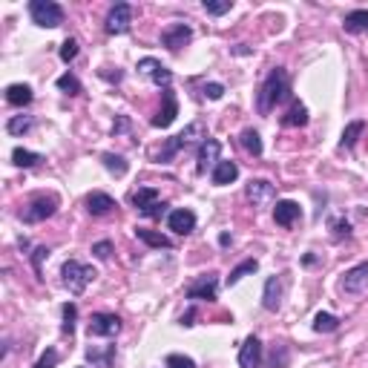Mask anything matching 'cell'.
<instances>
[{
    "instance_id": "6da1fadb",
    "label": "cell",
    "mask_w": 368,
    "mask_h": 368,
    "mask_svg": "<svg viewBox=\"0 0 368 368\" xmlns=\"http://www.w3.org/2000/svg\"><path fill=\"white\" fill-rule=\"evenodd\" d=\"M288 92H291V78H288L285 67H274L256 92V113L271 116L277 110V104H282L288 98Z\"/></svg>"
},
{
    "instance_id": "7a4b0ae2",
    "label": "cell",
    "mask_w": 368,
    "mask_h": 368,
    "mask_svg": "<svg viewBox=\"0 0 368 368\" xmlns=\"http://www.w3.org/2000/svg\"><path fill=\"white\" fill-rule=\"evenodd\" d=\"M196 138H207V133H204V124L201 121H193L190 127H184L179 135H173V138H167L165 141V147H162V152L159 155H155V162H159V165H170L173 159H176V155L182 152V150H187Z\"/></svg>"
},
{
    "instance_id": "3957f363",
    "label": "cell",
    "mask_w": 368,
    "mask_h": 368,
    "mask_svg": "<svg viewBox=\"0 0 368 368\" xmlns=\"http://www.w3.org/2000/svg\"><path fill=\"white\" fill-rule=\"evenodd\" d=\"M61 277H64V288L69 291V294H84L87 291V285L89 282H95V268L92 265H84V262H78V259H69V262H64V268H61Z\"/></svg>"
},
{
    "instance_id": "277c9868",
    "label": "cell",
    "mask_w": 368,
    "mask_h": 368,
    "mask_svg": "<svg viewBox=\"0 0 368 368\" xmlns=\"http://www.w3.org/2000/svg\"><path fill=\"white\" fill-rule=\"evenodd\" d=\"M29 18H32V23H38L43 29H55L64 23V6L55 4V0H32Z\"/></svg>"
},
{
    "instance_id": "5b68a950",
    "label": "cell",
    "mask_w": 368,
    "mask_h": 368,
    "mask_svg": "<svg viewBox=\"0 0 368 368\" xmlns=\"http://www.w3.org/2000/svg\"><path fill=\"white\" fill-rule=\"evenodd\" d=\"M130 201H133V207L138 210V213L147 216V219H162V213L167 210V204L159 199V190H155V187H138L130 196Z\"/></svg>"
},
{
    "instance_id": "8992f818",
    "label": "cell",
    "mask_w": 368,
    "mask_h": 368,
    "mask_svg": "<svg viewBox=\"0 0 368 368\" xmlns=\"http://www.w3.org/2000/svg\"><path fill=\"white\" fill-rule=\"evenodd\" d=\"M184 296L193 299V302H213V299L219 296V274L210 271V274L196 277V279L187 285Z\"/></svg>"
},
{
    "instance_id": "52a82bcc",
    "label": "cell",
    "mask_w": 368,
    "mask_h": 368,
    "mask_svg": "<svg viewBox=\"0 0 368 368\" xmlns=\"http://www.w3.org/2000/svg\"><path fill=\"white\" fill-rule=\"evenodd\" d=\"M55 210H58V196H35V199L23 207L21 219H23L26 225H38V222H46L49 216H55Z\"/></svg>"
},
{
    "instance_id": "ba28073f",
    "label": "cell",
    "mask_w": 368,
    "mask_h": 368,
    "mask_svg": "<svg viewBox=\"0 0 368 368\" xmlns=\"http://www.w3.org/2000/svg\"><path fill=\"white\" fill-rule=\"evenodd\" d=\"M340 291L348 296H359L368 291V262H359V265L348 268L340 279Z\"/></svg>"
},
{
    "instance_id": "9c48e42d",
    "label": "cell",
    "mask_w": 368,
    "mask_h": 368,
    "mask_svg": "<svg viewBox=\"0 0 368 368\" xmlns=\"http://www.w3.org/2000/svg\"><path fill=\"white\" fill-rule=\"evenodd\" d=\"M133 26V6L130 4H116L107 12V21H104V29L107 35H127Z\"/></svg>"
},
{
    "instance_id": "30bf717a",
    "label": "cell",
    "mask_w": 368,
    "mask_h": 368,
    "mask_svg": "<svg viewBox=\"0 0 368 368\" xmlns=\"http://www.w3.org/2000/svg\"><path fill=\"white\" fill-rule=\"evenodd\" d=\"M219 152H222V144L216 138H204L196 150V170L204 176L207 170L213 173V167L219 165Z\"/></svg>"
},
{
    "instance_id": "8fae6325",
    "label": "cell",
    "mask_w": 368,
    "mask_h": 368,
    "mask_svg": "<svg viewBox=\"0 0 368 368\" xmlns=\"http://www.w3.org/2000/svg\"><path fill=\"white\" fill-rule=\"evenodd\" d=\"M138 72H141L144 78H150L155 87L170 89V84H173V72H170L162 61H155V58H141V61H138Z\"/></svg>"
},
{
    "instance_id": "7c38bea8",
    "label": "cell",
    "mask_w": 368,
    "mask_h": 368,
    "mask_svg": "<svg viewBox=\"0 0 368 368\" xmlns=\"http://www.w3.org/2000/svg\"><path fill=\"white\" fill-rule=\"evenodd\" d=\"M285 288H288V274L271 277V279L265 282V294H262V305H265V311H279V308H282Z\"/></svg>"
},
{
    "instance_id": "4fadbf2b",
    "label": "cell",
    "mask_w": 368,
    "mask_h": 368,
    "mask_svg": "<svg viewBox=\"0 0 368 368\" xmlns=\"http://www.w3.org/2000/svg\"><path fill=\"white\" fill-rule=\"evenodd\" d=\"M245 196H247V201H250L253 207H265V204H271V201H274L277 187H274L271 182H265V179H253V182H247Z\"/></svg>"
},
{
    "instance_id": "5bb4252c",
    "label": "cell",
    "mask_w": 368,
    "mask_h": 368,
    "mask_svg": "<svg viewBox=\"0 0 368 368\" xmlns=\"http://www.w3.org/2000/svg\"><path fill=\"white\" fill-rule=\"evenodd\" d=\"M121 331V320L116 313H92L89 317V337H116Z\"/></svg>"
},
{
    "instance_id": "9a60e30c",
    "label": "cell",
    "mask_w": 368,
    "mask_h": 368,
    "mask_svg": "<svg viewBox=\"0 0 368 368\" xmlns=\"http://www.w3.org/2000/svg\"><path fill=\"white\" fill-rule=\"evenodd\" d=\"M176 116H179L176 92H173V89H165V92H162V110H159V116L152 118V127H155V130H167V127L176 121Z\"/></svg>"
},
{
    "instance_id": "2e32d148",
    "label": "cell",
    "mask_w": 368,
    "mask_h": 368,
    "mask_svg": "<svg viewBox=\"0 0 368 368\" xmlns=\"http://www.w3.org/2000/svg\"><path fill=\"white\" fill-rule=\"evenodd\" d=\"M193 40V29L187 23H170L165 32H162V43L170 49V52H179L182 46H187Z\"/></svg>"
},
{
    "instance_id": "e0dca14e",
    "label": "cell",
    "mask_w": 368,
    "mask_h": 368,
    "mask_svg": "<svg viewBox=\"0 0 368 368\" xmlns=\"http://www.w3.org/2000/svg\"><path fill=\"white\" fill-rule=\"evenodd\" d=\"M262 342L256 334H250L239 348V368H262Z\"/></svg>"
},
{
    "instance_id": "ac0fdd59",
    "label": "cell",
    "mask_w": 368,
    "mask_h": 368,
    "mask_svg": "<svg viewBox=\"0 0 368 368\" xmlns=\"http://www.w3.org/2000/svg\"><path fill=\"white\" fill-rule=\"evenodd\" d=\"M167 228L173 233H179V236H187V233L196 230V213H193V210H187V207L173 210V213L167 216Z\"/></svg>"
},
{
    "instance_id": "d6986e66",
    "label": "cell",
    "mask_w": 368,
    "mask_h": 368,
    "mask_svg": "<svg viewBox=\"0 0 368 368\" xmlns=\"http://www.w3.org/2000/svg\"><path fill=\"white\" fill-rule=\"evenodd\" d=\"M274 219H277L279 228H291L294 222L302 219V207H299L294 199H282V201H277V207H274Z\"/></svg>"
},
{
    "instance_id": "ffe728a7",
    "label": "cell",
    "mask_w": 368,
    "mask_h": 368,
    "mask_svg": "<svg viewBox=\"0 0 368 368\" xmlns=\"http://www.w3.org/2000/svg\"><path fill=\"white\" fill-rule=\"evenodd\" d=\"M118 204H116V199L113 196H107V193H101V190H92L89 196H87V210L92 216H107V213H113Z\"/></svg>"
},
{
    "instance_id": "44dd1931",
    "label": "cell",
    "mask_w": 368,
    "mask_h": 368,
    "mask_svg": "<svg viewBox=\"0 0 368 368\" xmlns=\"http://www.w3.org/2000/svg\"><path fill=\"white\" fill-rule=\"evenodd\" d=\"M342 29L348 35H368V9H354L342 18Z\"/></svg>"
},
{
    "instance_id": "7402d4cb",
    "label": "cell",
    "mask_w": 368,
    "mask_h": 368,
    "mask_svg": "<svg viewBox=\"0 0 368 368\" xmlns=\"http://www.w3.org/2000/svg\"><path fill=\"white\" fill-rule=\"evenodd\" d=\"M210 179H213L216 187H225V184H233L239 179V165L236 162H219L213 167V173H210Z\"/></svg>"
},
{
    "instance_id": "603a6c76",
    "label": "cell",
    "mask_w": 368,
    "mask_h": 368,
    "mask_svg": "<svg viewBox=\"0 0 368 368\" xmlns=\"http://www.w3.org/2000/svg\"><path fill=\"white\" fill-rule=\"evenodd\" d=\"M32 87L29 84H12V87H6V101L12 104V107H29L32 104Z\"/></svg>"
},
{
    "instance_id": "cb8c5ba5",
    "label": "cell",
    "mask_w": 368,
    "mask_h": 368,
    "mask_svg": "<svg viewBox=\"0 0 368 368\" xmlns=\"http://www.w3.org/2000/svg\"><path fill=\"white\" fill-rule=\"evenodd\" d=\"M87 359L95 365V368H113V359H116V345H107V348H87Z\"/></svg>"
},
{
    "instance_id": "d4e9b609",
    "label": "cell",
    "mask_w": 368,
    "mask_h": 368,
    "mask_svg": "<svg viewBox=\"0 0 368 368\" xmlns=\"http://www.w3.org/2000/svg\"><path fill=\"white\" fill-rule=\"evenodd\" d=\"M282 124L285 127H305L308 124V107H305L302 101H291L288 113L282 116Z\"/></svg>"
},
{
    "instance_id": "484cf974",
    "label": "cell",
    "mask_w": 368,
    "mask_h": 368,
    "mask_svg": "<svg viewBox=\"0 0 368 368\" xmlns=\"http://www.w3.org/2000/svg\"><path fill=\"white\" fill-rule=\"evenodd\" d=\"M135 236L150 245V247H159V250H170L173 247V239H167L165 233H155V230H144V228H135Z\"/></svg>"
},
{
    "instance_id": "4316f807",
    "label": "cell",
    "mask_w": 368,
    "mask_h": 368,
    "mask_svg": "<svg viewBox=\"0 0 368 368\" xmlns=\"http://www.w3.org/2000/svg\"><path fill=\"white\" fill-rule=\"evenodd\" d=\"M239 141H242V147H245L250 155H256V159L262 155V150H265V147H262V135H259L253 127H245L242 135H239Z\"/></svg>"
},
{
    "instance_id": "83f0119b",
    "label": "cell",
    "mask_w": 368,
    "mask_h": 368,
    "mask_svg": "<svg viewBox=\"0 0 368 368\" xmlns=\"http://www.w3.org/2000/svg\"><path fill=\"white\" fill-rule=\"evenodd\" d=\"M101 162H104V167H107L113 176H127V170H130V165L124 162V155H116V152H101Z\"/></svg>"
},
{
    "instance_id": "f1b7e54d",
    "label": "cell",
    "mask_w": 368,
    "mask_h": 368,
    "mask_svg": "<svg viewBox=\"0 0 368 368\" xmlns=\"http://www.w3.org/2000/svg\"><path fill=\"white\" fill-rule=\"evenodd\" d=\"M337 328H340V320L334 317V313H328V311H320L317 317H313V331H317V334H331Z\"/></svg>"
},
{
    "instance_id": "f546056e",
    "label": "cell",
    "mask_w": 368,
    "mask_h": 368,
    "mask_svg": "<svg viewBox=\"0 0 368 368\" xmlns=\"http://www.w3.org/2000/svg\"><path fill=\"white\" fill-rule=\"evenodd\" d=\"M362 130H365V121H351V124H345L340 147H345V150H354V147H357V138L362 135Z\"/></svg>"
},
{
    "instance_id": "4dcf8cb0",
    "label": "cell",
    "mask_w": 368,
    "mask_h": 368,
    "mask_svg": "<svg viewBox=\"0 0 368 368\" xmlns=\"http://www.w3.org/2000/svg\"><path fill=\"white\" fill-rule=\"evenodd\" d=\"M259 271V262L256 259H245V262H239V265L230 271V277H228V285H236L239 279H245L247 274H256Z\"/></svg>"
},
{
    "instance_id": "1f68e13d",
    "label": "cell",
    "mask_w": 368,
    "mask_h": 368,
    "mask_svg": "<svg viewBox=\"0 0 368 368\" xmlns=\"http://www.w3.org/2000/svg\"><path fill=\"white\" fill-rule=\"evenodd\" d=\"M12 162L18 167H35L40 162V152H32V150H23V147H15L12 150Z\"/></svg>"
},
{
    "instance_id": "d6a6232c",
    "label": "cell",
    "mask_w": 368,
    "mask_h": 368,
    "mask_svg": "<svg viewBox=\"0 0 368 368\" xmlns=\"http://www.w3.org/2000/svg\"><path fill=\"white\" fill-rule=\"evenodd\" d=\"M32 127H35V118H32V116H12L9 124H6L9 135H23V133H29Z\"/></svg>"
},
{
    "instance_id": "836d02e7",
    "label": "cell",
    "mask_w": 368,
    "mask_h": 368,
    "mask_svg": "<svg viewBox=\"0 0 368 368\" xmlns=\"http://www.w3.org/2000/svg\"><path fill=\"white\" fill-rule=\"evenodd\" d=\"M75 320H78V308H75L72 302H67V305H64V325H61V331H64L67 337L75 334Z\"/></svg>"
},
{
    "instance_id": "e575fe53",
    "label": "cell",
    "mask_w": 368,
    "mask_h": 368,
    "mask_svg": "<svg viewBox=\"0 0 368 368\" xmlns=\"http://www.w3.org/2000/svg\"><path fill=\"white\" fill-rule=\"evenodd\" d=\"M58 89L67 92V95H81V81H78L72 72H64V75L58 78Z\"/></svg>"
},
{
    "instance_id": "d590c367",
    "label": "cell",
    "mask_w": 368,
    "mask_h": 368,
    "mask_svg": "<svg viewBox=\"0 0 368 368\" xmlns=\"http://www.w3.org/2000/svg\"><path fill=\"white\" fill-rule=\"evenodd\" d=\"M233 9V0H204V12L207 15H228Z\"/></svg>"
},
{
    "instance_id": "8d00e7d4",
    "label": "cell",
    "mask_w": 368,
    "mask_h": 368,
    "mask_svg": "<svg viewBox=\"0 0 368 368\" xmlns=\"http://www.w3.org/2000/svg\"><path fill=\"white\" fill-rule=\"evenodd\" d=\"M61 362V354L55 351V348H46L43 354H40V359L35 362V368H55Z\"/></svg>"
},
{
    "instance_id": "74e56055",
    "label": "cell",
    "mask_w": 368,
    "mask_h": 368,
    "mask_svg": "<svg viewBox=\"0 0 368 368\" xmlns=\"http://www.w3.org/2000/svg\"><path fill=\"white\" fill-rule=\"evenodd\" d=\"M75 58H78V40L67 38V40H64V46H61V61H64V64H69V61H75Z\"/></svg>"
},
{
    "instance_id": "f35d334b",
    "label": "cell",
    "mask_w": 368,
    "mask_h": 368,
    "mask_svg": "<svg viewBox=\"0 0 368 368\" xmlns=\"http://www.w3.org/2000/svg\"><path fill=\"white\" fill-rule=\"evenodd\" d=\"M167 368H196V362L184 354H170L167 357Z\"/></svg>"
},
{
    "instance_id": "ab89813d",
    "label": "cell",
    "mask_w": 368,
    "mask_h": 368,
    "mask_svg": "<svg viewBox=\"0 0 368 368\" xmlns=\"http://www.w3.org/2000/svg\"><path fill=\"white\" fill-rule=\"evenodd\" d=\"M331 230H334V239H337V242L351 236V225H348L345 219H337V222H331Z\"/></svg>"
},
{
    "instance_id": "60d3db41",
    "label": "cell",
    "mask_w": 368,
    "mask_h": 368,
    "mask_svg": "<svg viewBox=\"0 0 368 368\" xmlns=\"http://www.w3.org/2000/svg\"><path fill=\"white\" fill-rule=\"evenodd\" d=\"M288 359H291L288 348H285V345H279V351H274V357H271V365H274V368H285V365H288Z\"/></svg>"
},
{
    "instance_id": "b9f144b4",
    "label": "cell",
    "mask_w": 368,
    "mask_h": 368,
    "mask_svg": "<svg viewBox=\"0 0 368 368\" xmlns=\"http://www.w3.org/2000/svg\"><path fill=\"white\" fill-rule=\"evenodd\" d=\"M46 256H49V247H38V250H35V256H32V265H35L38 279H40V274H43V271H40V265H43V259H46Z\"/></svg>"
},
{
    "instance_id": "7bdbcfd3",
    "label": "cell",
    "mask_w": 368,
    "mask_h": 368,
    "mask_svg": "<svg viewBox=\"0 0 368 368\" xmlns=\"http://www.w3.org/2000/svg\"><path fill=\"white\" fill-rule=\"evenodd\" d=\"M92 253H95L98 259H110L113 245H110V242H98V245H92Z\"/></svg>"
},
{
    "instance_id": "ee69618b",
    "label": "cell",
    "mask_w": 368,
    "mask_h": 368,
    "mask_svg": "<svg viewBox=\"0 0 368 368\" xmlns=\"http://www.w3.org/2000/svg\"><path fill=\"white\" fill-rule=\"evenodd\" d=\"M204 95L216 101V98H222V95H225V87H222V84H207V87H204Z\"/></svg>"
}]
</instances>
